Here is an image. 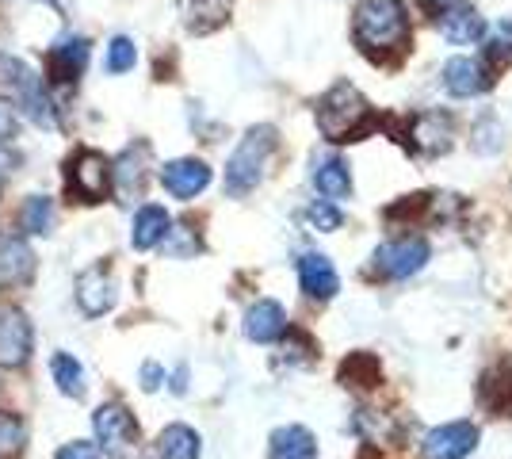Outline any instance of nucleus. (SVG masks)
Instances as JSON below:
<instances>
[{
    "instance_id": "23",
    "label": "nucleus",
    "mask_w": 512,
    "mask_h": 459,
    "mask_svg": "<svg viewBox=\"0 0 512 459\" xmlns=\"http://www.w3.org/2000/svg\"><path fill=\"white\" fill-rule=\"evenodd\" d=\"M172 219L165 215V207H142L138 215H134V230H130V241H134V249H153L157 241H165L169 234Z\"/></svg>"
},
{
    "instance_id": "7",
    "label": "nucleus",
    "mask_w": 512,
    "mask_h": 459,
    "mask_svg": "<svg viewBox=\"0 0 512 459\" xmlns=\"http://www.w3.org/2000/svg\"><path fill=\"white\" fill-rule=\"evenodd\" d=\"M92 425H96V437H100V448L107 452V459H127V452L138 440V425L123 406H115V402L100 406Z\"/></svg>"
},
{
    "instance_id": "25",
    "label": "nucleus",
    "mask_w": 512,
    "mask_h": 459,
    "mask_svg": "<svg viewBox=\"0 0 512 459\" xmlns=\"http://www.w3.org/2000/svg\"><path fill=\"white\" fill-rule=\"evenodd\" d=\"M50 375H54V383H58L62 394L85 398V368H81V360H73L69 352H58V356L50 360Z\"/></svg>"
},
{
    "instance_id": "16",
    "label": "nucleus",
    "mask_w": 512,
    "mask_h": 459,
    "mask_svg": "<svg viewBox=\"0 0 512 459\" xmlns=\"http://www.w3.org/2000/svg\"><path fill=\"white\" fill-rule=\"evenodd\" d=\"M490 85H493L490 69L478 66L474 58H451L448 66H444V88H448L451 96H459V100L478 96V92H486Z\"/></svg>"
},
{
    "instance_id": "18",
    "label": "nucleus",
    "mask_w": 512,
    "mask_h": 459,
    "mask_svg": "<svg viewBox=\"0 0 512 459\" xmlns=\"http://www.w3.org/2000/svg\"><path fill=\"white\" fill-rule=\"evenodd\" d=\"M184 27L195 35H211L230 20V0H180Z\"/></svg>"
},
{
    "instance_id": "21",
    "label": "nucleus",
    "mask_w": 512,
    "mask_h": 459,
    "mask_svg": "<svg viewBox=\"0 0 512 459\" xmlns=\"http://www.w3.org/2000/svg\"><path fill=\"white\" fill-rule=\"evenodd\" d=\"M35 272V253L23 238H0V284H23Z\"/></svg>"
},
{
    "instance_id": "27",
    "label": "nucleus",
    "mask_w": 512,
    "mask_h": 459,
    "mask_svg": "<svg viewBox=\"0 0 512 459\" xmlns=\"http://www.w3.org/2000/svg\"><path fill=\"white\" fill-rule=\"evenodd\" d=\"M20 222L27 234H50V226H54V203L46 196H31L23 203Z\"/></svg>"
},
{
    "instance_id": "15",
    "label": "nucleus",
    "mask_w": 512,
    "mask_h": 459,
    "mask_svg": "<svg viewBox=\"0 0 512 459\" xmlns=\"http://www.w3.org/2000/svg\"><path fill=\"white\" fill-rule=\"evenodd\" d=\"M299 284L302 291L310 295V299H333L337 295V268L329 257H321V253H302L299 257Z\"/></svg>"
},
{
    "instance_id": "31",
    "label": "nucleus",
    "mask_w": 512,
    "mask_h": 459,
    "mask_svg": "<svg viewBox=\"0 0 512 459\" xmlns=\"http://www.w3.org/2000/svg\"><path fill=\"white\" fill-rule=\"evenodd\" d=\"M474 150L497 153L501 150V127L493 119H482V127H474Z\"/></svg>"
},
{
    "instance_id": "33",
    "label": "nucleus",
    "mask_w": 512,
    "mask_h": 459,
    "mask_svg": "<svg viewBox=\"0 0 512 459\" xmlns=\"http://www.w3.org/2000/svg\"><path fill=\"white\" fill-rule=\"evenodd\" d=\"M16 131H20L16 108H12V100H4V96H0V146H4V142H12Z\"/></svg>"
},
{
    "instance_id": "36",
    "label": "nucleus",
    "mask_w": 512,
    "mask_h": 459,
    "mask_svg": "<svg viewBox=\"0 0 512 459\" xmlns=\"http://www.w3.org/2000/svg\"><path fill=\"white\" fill-rule=\"evenodd\" d=\"M451 4H459V0H421V8H425L428 16H444Z\"/></svg>"
},
{
    "instance_id": "17",
    "label": "nucleus",
    "mask_w": 512,
    "mask_h": 459,
    "mask_svg": "<svg viewBox=\"0 0 512 459\" xmlns=\"http://www.w3.org/2000/svg\"><path fill=\"white\" fill-rule=\"evenodd\" d=\"M85 62H88V39H81V35L62 39L58 46H50V54H46V69H50L54 81H77Z\"/></svg>"
},
{
    "instance_id": "10",
    "label": "nucleus",
    "mask_w": 512,
    "mask_h": 459,
    "mask_svg": "<svg viewBox=\"0 0 512 459\" xmlns=\"http://www.w3.org/2000/svg\"><path fill=\"white\" fill-rule=\"evenodd\" d=\"M478 448V429L470 421H448L440 429H432L425 437L428 459H463Z\"/></svg>"
},
{
    "instance_id": "2",
    "label": "nucleus",
    "mask_w": 512,
    "mask_h": 459,
    "mask_svg": "<svg viewBox=\"0 0 512 459\" xmlns=\"http://www.w3.org/2000/svg\"><path fill=\"white\" fill-rule=\"evenodd\" d=\"M383 123L386 119L375 115V108L367 104V96L356 85H348V81L333 85L318 100V127L329 142H360V138H367Z\"/></svg>"
},
{
    "instance_id": "28",
    "label": "nucleus",
    "mask_w": 512,
    "mask_h": 459,
    "mask_svg": "<svg viewBox=\"0 0 512 459\" xmlns=\"http://www.w3.org/2000/svg\"><path fill=\"white\" fill-rule=\"evenodd\" d=\"M23 440H27V433H23L20 417H16V414H0V459L20 456Z\"/></svg>"
},
{
    "instance_id": "30",
    "label": "nucleus",
    "mask_w": 512,
    "mask_h": 459,
    "mask_svg": "<svg viewBox=\"0 0 512 459\" xmlns=\"http://www.w3.org/2000/svg\"><path fill=\"white\" fill-rule=\"evenodd\" d=\"M306 219L314 222L318 230H337V226L344 222V219H341V211L333 207V199H321V203H314V207L306 211Z\"/></svg>"
},
{
    "instance_id": "1",
    "label": "nucleus",
    "mask_w": 512,
    "mask_h": 459,
    "mask_svg": "<svg viewBox=\"0 0 512 459\" xmlns=\"http://www.w3.org/2000/svg\"><path fill=\"white\" fill-rule=\"evenodd\" d=\"M352 39L371 62H394L409 50V16L402 0H360Z\"/></svg>"
},
{
    "instance_id": "12",
    "label": "nucleus",
    "mask_w": 512,
    "mask_h": 459,
    "mask_svg": "<svg viewBox=\"0 0 512 459\" xmlns=\"http://www.w3.org/2000/svg\"><path fill=\"white\" fill-rule=\"evenodd\" d=\"M478 402L497 417H512V356L497 360L490 372L478 379Z\"/></svg>"
},
{
    "instance_id": "6",
    "label": "nucleus",
    "mask_w": 512,
    "mask_h": 459,
    "mask_svg": "<svg viewBox=\"0 0 512 459\" xmlns=\"http://www.w3.org/2000/svg\"><path fill=\"white\" fill-rule=\"evenodd\" d=\"M425 261H428L425 238H398L375 249V272L386 276V280H406L413 272H421Z\"/></svg>"
},
{
    "instance_id": "5",
    "label": "nucleus",
    "mask_w": 512,
    "mask_h": 459,
    "mask_svg": "<svg viewBox=\"0 0 512 459\" xmlns=\"http://www.w3.org/2000/svg\"><path fill=\"white\" fill-rule=\"evenodd\" d=\"M451 131H455V123H451L448 111H421L406 123L402 142L417 157H440L451 150Z\"/></svg>"
},
{
    "instance_id": "24",
    "label": "nucleus",
    "mask_w": 512,
    "mask_h": 459,
    "mask_svg": "<svg viewBox=\"0 0 512 459\" xmlns=\"http://www.w3.org/2000/svg\"><path fill=\"white\" fill-rule=\"evenodd\" d=\"M157 452H161V459H199L203 456V440L188 425H169L157 440Z\"/></svg>"
},
{
    "instance_id": "22",
    "label": "nucleus",
    "mask_w": 512,
    "mask_h": 459,
    "mask_svg": "<svg viewBox=\"0 0 512 459\" xmlns=\"http://www.w3.org/2000/svg\"><path fill=\"white\" fill-rule=\"evenodd\" d=\"M314 188H318L325 199H348L352 196V173L341 157H329V161H318L314 165Z\"/></svg>"
},
{
    "instance_id": "3",
    "label": "nucleus",
    "mask_w": 512,
    "mask_h": 459,
    "mask_svg": "<svg viewBox=\"0 0 512 459\" xmlns=\"http://www.w3.org/2000/svg\"><path fill=\"white\" fill-rule=\"evenodd\" d=\"M272 150H276V127H253V131L245 134L241 146L234 150V157L226 161V192L230 196L253 192L256 184L264 180Z\"/></svg>"
},
{
    "instance_id": "37",
    "label": "nucleus",
    "mask_w": 512,
    "mask_h": 459,
    "mask_svg": "<svg viewBox=\"0 0 512 459\" xmlns=\"http://www.w3.org/2000/svg\"><path fill=\"white\" fill-rule=\"evenodd\" d=\"M184 379H188V372L180 368V372H176V379H172V391H176V394H184V391H188V383H184Z\"/></svg>"
},
{
    "instance_id": "38",
    "label": "nucleus",
    "mask_w": 512,
    "mask_h": 459,
    "mask_svg": "<svg viewBox=\"0 0 512 459\" xmlns=\"http://www.w3.org/2000/svg\"><path fill=\"white\" fill-rule=\"evenodd\" d=\"M8 169H12V157L0 150V173H8Z\"/></svg>"
},
{
    "instance_id": "11",
    "label": "nucleus",
    "mask_w": 512,
    "mask_h": 459,
    "mask_svg": "<svg viewBox=\"0 0 512 459\" xmlns=\"http://www.w3.org/2000/svg\"><path fill=\"white\" fill-rule=\"evenodd\" d=\"M77 303L88 318H100L115 306V280L104 272V264H92L77 276Z\"/></svg>"
},
{
    "instance_id": "8",
    "label": "nucleus",
    "mask_w": 512,
    "mask_h": 459,
    "mask_svg": "<svg viewBox=\"0 0 512 459\" xmlns=\"http://www.w3.org/2000/svg\"><path fill=\"white\" fill-rule=\"evenodd\" d=\"M4 66H8V77H4V81L16 85V96H20V104L27 108V115H31L35 123H43V127H54V108H50V100H46V92H43V77H35L31 69L20 66V62H12V58H4Z\"/></svg>"
},
{
    "instance_id": "29",
    "label": "nucleus",
    "mask_w": 512,
    "mask_h": 459,
    "mask_svg": "<svg viewBox=\"0 0 512 459\" xmlns=\"http://www.w3.org/2000/svg\"><path fill=\"white\" fill-rule=\"evenodd\" d=\"M138 62V46L130 43L127 35H115L107 46V73H127Z\"/></svg>"
},
{
    "instance_id": "19",
    "label": "nucleus",
    "mask_w": 512,
    "mask_h": 459,
    "mask_svg": "<svg viewBox=\"0 0 512 459\" xmlns=\"http://www.w3.org/2000/svg\"><path fill=\"white\" fill-rule=\"evenodd\" d=\"M268 459H318V444L310 437V429L283 425L268 440Z\"/></svg>"
},
{
    "instance_id": "13",
    "label": "nucleus",
    "mask_w": 512,
    "mask_h": 459,
    "mask_svg": "<svg viewBox=\"0 0 512 459\" xmlns=\"http://www.w3.org/2000/svg\"><path fill=\"white\" fill-rule=\"evenodd\" d=\"M161 184L169 188L176 199H195L207 184H211V169L195 157H180V161H169L161 169Z\"/></svg>"
},
{
    "instance_id": "34",
    "label": "nucleus",
    "mask_w": 512,
    "mask_h": 459,
    "mask_svg": "<svg viewBox=\"0 0 512 459\" xmlns=\"http://www.w3.org/2000/svg\"><path fill=\"white\" fill-rule=\"evenodd\" d=\"M58 459H100V452L88 440H73V444H65L62 452H58Z\"/></svg>"
},
{
    "instance_id": "35",
    "label": "nucleus",
    "mask_w": 512,
    "mask_h": 459,
    "mask_svg": "<svg viewBox=\"0 0 512 459\" xmlns=\"http://www.w3.org/2000/svg\"><path fill=\"white\" fill-rule=\"evenodd\" d=\"M161 379H165V372H161V364H142V391H157L161 387Z\"/></svg>"
},
{
    "instance_id": "26",
    "label": "nucleus",
    "mask_w": 512,
    "mask_h": 459,
    "mask_svg": "<svg viewBox=\"0 0 512 459\" xmlns=\"http://www.w3.org/2000/svg\"><path fill=\"white\" fill-rule=\"evenodd\" d=\"M344 387H375L379 383V360L371 352H356L341 364Z\"/></svg>"
},
{
    "instance_id": "20",
    "label": "nucleus",
    "mask_w": 512,
    "mask_h": 459,
    "mask_svg": "<svg viewBox=\"0 0 512 459\" xmlns=\"http://www.w3.org/2000/svg\"><path fill=\"white\" fill-rule=\"evenodd\" d=\"M440 31H444V39L448 43H478L482 39V31H486V23H482V16L474 12V8H467V4H451L448 12L440 16Z\"/></svg>"
},
{
    "instance_id": "4",
    "label": "nucleus",
    "mask_w": 512,
    "mask_h": 459,
    "mask_svg": "<svg viewBox=\"0 0 512 459\" xmlns=\"http://www.w3.org/2000/svg\"><path fill=\"white\" fill-rule=\"evenodd\" d=\"M111 161L96 150H77L65 161V180H69V192L81 199V203H100L111 192Z\"/></svg>"
},
{
    "instance_id": "9",
    "label": "nucleus",
    "mask_w": 512,
    "mask_h": 459,
    "mask_svg": "<svg viewBox=\"0 0 512 459\" xmlns=\"http://www.w3.org/2000/svg\"><path fill=\"white\" fill-rule=\"evenodd\" d=\"M31 356V322L16 306H0V364L20 368Z\"/></svg>"
},
{
    "instance_id": "14",
    "label": "nucleus",
    "mask_w": 512,
    "mask_h": 459,
    "mask_svg": "<svg viewBox=\"0 0 512 459\" xmlns=\"http://www.w3.org/2000/svg\"><path fill=\"white\" fill-rule=\"evenodd\" d=\"M287 333V314L276 299H260V303L249 306L245 314V337L256 341V345H268V341H279Z\"/></svg>"
},
{
    "instance_id": "32",
    "label": "nucleus",
    "mask_w": 512,
    "mask_h": 459,
    "mask_svg": "<svg viewBox=\"0 0 512 459\" xmlns=\"http://www.w3.org/2000/svg\"><path fill=\"white\" fill-rule=\"evenodd\" d=\"M172 245H165V253H172V257H188V253H199V241H195V234L188 230V226H176L172 230Z\"/></svg>"
}]
</instances>
